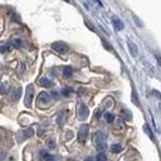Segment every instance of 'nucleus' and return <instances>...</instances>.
Masks as SVG:
<instances>
[{
	"label": "nucleus",
	"instance_id": "29",
	"mask_svg": "<svg viewBox=\"0 0 161 161\" xmlns=\"http://www.w3.org/2000/svg\"><path fill=\"white\" fill-rule=\"evenodd\" d=\"M84 161H96V159H94V158H92V156H89V158H87Z\"/></svg>",
	"mask_w": 161,
	"mask_h": 161
},
{
	"label": "nucleus",
	"instance_id": "7",
	"mask_svg": "<svg viewBox=\"0 0 161 161\" xmlns=\"http://www.w3.org/2000/svg\"><path fill=\"white\" fill-rule=\"evenodd\" d=\"M93 141H94V144H96V145L102 144V142H105V135H104V133H102V131H97V133L94 134Z\"/></svg>",
	"mask_w": 161,
	"mask_h": 161
},
{
	"label": "nucleus",
	"instance_id": "2",
	"mask_svg": "<svg viewBox=\"0 0 161 161\" xmlns=\"http://www.w3.org/2000/svg\"><path fill=\"white\" fill-rule=\"evenodd\" d=\"M88 130H89V126L87 124H82L80 128V131H78V141L80 142H84L87 140V136H88Z\"/></svg>",
	"mask_w": 161,
	"mask_h": 161
},
{
	"label": "nucleus",
	"instance_id": "17",
	"mask_svg": "<svg viewBox=\"0 0 161 161\" xmlns=\"http://www.w3.org/2000/svg\"><path fill=\"white\" fill-rule=\"evenodd\" d=\"M144 131L150 136V139H151V140H154V134H153V131L150 130V128H149V125H147V124H145V125H144Z\"/></svg>",
	"mask_w": 161,
	"mask_h": 161
},
{
	"label": "nucleus",
	"instance_id": "15",
	"mask_svg": "<svg viewBox=\"0 0 161 161\" xmlns=\"http://www.w3.org/2000/svg\"><path fill=\"white\" fill-rule=\"evenodd\" d=\"M63 75H64V77H72V75H73V69H72V67H64V69H63Z\"/></svg>",
	"mask_w": 161,
	"mask_h": 161
},
{
	"label": "nucleus",
	"instance_id": "16",
	"mask_svg": "<svg viewBox=\"0 0 161 161\" xmlns=\"http://www.w3.org/2000/svg\"><path fill=\"white\" fill-rule=\"evenodd\" d=\"M11 48H13V46L10 45V43H8V45H3L1 47H0V52H9V51H11Z\"/></svg>",
	"mask_w": 161,
	"mask_h": 161
},
{
	"label": "nucleus",
	"instance_id": "22",
	"mask_svg": "<svg viewBox=\"0 0 161 161\" xmlns=\"http://www.w3.org/2000/svg\"><path fill=\"white\" fill-rule=\"evenodd\" d=\"M96 147H97V150L98 151H103V150H105L107 149V144L105 142H102V144H98V145H96Z\"/></svg>",
	"mask_w": 161,
	"mask_h": 161
},
{
	"label": "nucleus",
	"instance_id": "23",
	"mask_svg": "<svg viewBox=\"0 0 161 161\" xmlns=\"http://www.w3.org/2000/svg\"><path fill=\"white\" fill-rule=\"evenodd\" d=\"M47 146H48L50 149H55V147H56L55 140H53V139H48V140H47Z\"/></svg>",
	"mask_w": 161,
	"mask_h": 161
},
{
	"label": "nucleus",
	"instance_id": "27",
	"mask_svg": "<svg viewBox=\"0 0 161 161\" xmlns=\"http://www.w3.org/2000/svg\"><path fill=\"white\" fill-rule=\"evenodd\" d=\"M134 20H136V21H138V25H139L140 27H141V26H142V24H141V22H140V20H139V19H138V18H136L135 15H134Z\"/></svg>",
	"mask_w": 161,
	"mask_h": 161
},
{
	"label": "nucleus",
	"instance_id": "21",
	"mask_svg": "<svg viewBox=\"0 0 161 161\" xmlns=\"http://www.w3.org/2000/svg\"><path fill=\"white\" fill-rule=\"evenodd\" d=\"M71 93H72V89L68 88V87H66V88L62 89V96H63V97H68Z\"/></svg>",
	"mask_w": 161,
	"mask_h": 161
},
{
	"label": "nucleus",
	"instance_id": "14",
	"mask_svg": "<svg viewBox=\"0 0 161 161\" xmlns=\"http://www.w3.org/2000/svg\"><path fill=\"white\" fill-rule=\"evenodd\" d=\"M11 46H14L16 48H21V47H24V41L20 40V39H15V40L13 41Z\"/></svg>",
	"mask_w": 161,
	"mask_h": 161
},
{
	"label": "nucleus",
	"instance_id": "12",
	"mask_svg": "<svg viewBox=\"0 0 161 161\" xmlns=\"http://www.w3.org/2000/svg\"><path fill=\"white\" fill-rule=\"evenodd\" d=\"M21 92H22L21 88L14 89V92H13V94H11V99H13V101H18V99L21 97Z\"/></svg>",
	"mask_w": 161,
	"mask_h": 161
},
{
	"label": "nucleus",
	"instance_id": "3",
	"mask_svg": "<svg viewBox=\"0 0 161 161\" xmlns=\"http://www.w3.org/2000/svg\"><path fill=\"white\" fill-rule=\"evenodd\" d=\"M39 104H40L41 107H45V105H48L51 102H52V97L48 94V93H45V92H42L40 93V96H39Z\"/></svg>",
	"mask_w": 161,
	"mask_h": 161
},
{
	"label": "nucleus",
	"instance_id": "18",
	"mask_svg": "<svg viewBox=\"0 0 161 161\" xmlns=\"http://www.w3.org/2000/svg\"><path fill=\"white\" fill-rule=\"evenodd\" d=\"M96 161H107V155L102 151V153H99V154L96 156Z\"/></svg>",
	"mask_w": 161,
	"mask_h": 161
},
{
	"label": "nucleus",
	"instance_id": "4",
	"mask_svg": "<svg viewBox=\"0 0 161 161\" xmlns=\"http://www.w3.org/2000/svg\"><path fill=\"white\" fill-rule=\"evenodd\" d=\"M52 48L58 53H66L68 51V46L64 42H60V41L58 42H53L52 43Z\"/></svg>",
	"mask_w": 161,
	"mask_h": 161
},
{
	"label": "nucleus",
	"instance_id": "30",
	"mask_svg": "<svg viewBox=\"0 0 161 161\" xmlns=\"http://www.w3.org/2000/svg\"><path fill=\"white\" fill-rule=\"evenodd\" d=\"M64 1H67V3H71V0H64Z\"/></svg>",
	"mask_w": 161,
	"mask_h": 161
},
{
	"label": "nucleus",
	"instance_id": "26",
	"mask_svg": "<svg viewBox=\"0 0 161 161\" xmlns=\"http://www.w3.org/2000/svg\"><path fill=\"white\" fill-rule=\"evenodd\" d=\"M84 24H86V25H87V26H88V27H89V29H91V30H92V31H93V30H94V29H93V26H92V25H91V22H89V21H84Z\"/></svg>",
	"mask_w": 161,
	"mask_h": 161
},
{
	"label": "nucleus",
	"instance_id": "5",
	"mask_svg": "<svg viewBox=\"0 0 161 161\" xmlns=\"http://www.w3.org/2000/svg\"><path fill=\"white\" fill-rule=\"evenodd\" d=\"M88 115H89V110H88L87 105L80 103V108H78V118H80V120H84V119L88 118Z\"/></svg>",
	"mask_w": 161,
	"mask_h": 161
},
{
	"label": "nucleus",
	"instance_id": "9",
	"mask_svg": "<svg viewBox=\"0 0 161 161\" xmlns=\"http://www.w3.org/2000/svg\"><path fill=\"white\" fill-rule=\"evenodd\" d=\"M39 83H40V86H42V87H52V80H48V78H46V77H42V78H40V80H39Z\"/></svg>",
	"mask_w": 161,
	"mask_h": 161
},
{
	"label": "nucleus",
	"instance_id": "24",
	"mask_svg": "<svg viewBox=\"0 0 161 161\" xmlns=\"http://www.w3.org/2000/svg\"><path fill=\"white\" fill-rule=\"evenodd\" d=\"M125 114H126V119L130 120V119H131V113H130L129 110H123V115H124V117H125Z\"/></svg>",
	"mask_w": 161,
	"mask_h": 161
},
{
	"label": "nucleus",
	"instance_id": "13",
	"mask_svg": "<svg viewBox=\"0 0 161 161\" xmlns=\"http://www.w3.org/2000/svg\"><path fill=\"white\" fill-rule=\"evenodd\" d=\"M121 150H123V146H121L120 144H113V145L110 146V151H112V153H114V154L120 153Z\"/></svg>",
	"mask_w": 161,
	"mask_h": 161
},
{
	"label": "nucleus",
	"instance_id": "6",
	"mask_svg": "<svg viewBox=\"0 0 161 161\" xmlns=\"http://www.w3.org/2000/svg\"><path fill=\"white\" fill-rule=\"evenodd\" d=\"M40 155H41V159H43V160H46V161H60V159H57V158L53 156V155H50V154H48L47 151H45V150H41Z\"/></svg>",
	"mask_w": 161,
	"mask_h": 161
},
{
	"label": "nucleus",
	"instance_id": "10",
	"mask_svg": "<svg viewBox=\"0 0 161 161\" xmlns=\"http://www.w3.org/2000/svg\"><path fill=\"white\" fill-rule=\"evenodd\" d=\"M128 47H129V51H130L131 56H136L138 55V48L131 41H128Z\"/></svg>",
	"mask_w": 161,
	"mask_h": 161
},
{
	"label": "nucleus",
	"instance_id": "25",
	"mask_svg": "<svg viewBox=\"0 0 161 161\" xmlns=\"http://www.w3.org/2000/svg\"><path fill=\"white\" fill-rule=\"evenodd\" d=\"M133 101L136 103V105H138V107H140V103H139L138 98H136V92H133Z\"/></svg>",
	"mask_w": 161,
	"mask_h": 161
},
{
	"label": "nucleus",
	"instance_id": "1",
	"mask_svg": "<svg viewBox=\"0 0 161 161\" xmlns=\"http://www.w3.org/2000/svg\"><path fill=\"white\" fill-rule=\"evenodd\" d=\"M34 93H35L34 86L32 84H29L26 87V94H25V105L27 108L31 107V103H32V99H34Z\"/></svg>",
	"mask_w": 161,
	"mask_h": 161
},
{
	"label": "nucleus",
	"instance_id": "8",
	"mask_svg": "<svg viewBox=\"0 0 161 161\" xmlns=\"http://www.w3.org/2000/svg\"><path fill=\"white\" fill-rule=\"evenodd\" d=\"M113 25H114V27H115L117 30H119V31L124 29V24H123V22L120 21V19H119V18H117V16H115V18H113Z\"/></svg>",
	"mask_w": 161,
	"mask_h": 161
},
{
	"label": "nucleus",
	"instance_id": "19",
	"mask_svg": "<svg viewBox=\"0 0 161 161\" xmlns=\"http://www.w3.org/2000/svg\"><path fill=\"white\" fill-rule=\"evenodd\" d=\"M0 93L1 94H6V93H9V86L6 84H0Z\"/></svg>",
	"mask_w": 161,
	"mask_h": 161
},
{
	"label": "nucleus",
	"instance_id": "31",
	"mask_svg": "<svg viewBox=\"0 0 161 161\" xmlns=\"http://www.w3.org/2000/svg\"><path fill=\"white\" fill-rule=\"evenodd\" d=\"M10 161H13V160H10Z\"/></svg>",
	"mask_w": 161,
	"mask_h": 161
},
{
	"label": "nucleus",
	"instance_id": "20",
	"mask_svg": "<svg viewBox=\"0 0 161 161\" xmlns=\"http://www.w3.org/2000/svg\"><path fill=\"white\" fill-rule=\"evenodd\" d=\"M104 118H105V120L108 121V123H113L114 119H115V118H114V115H113V114H110V113H105V114H104Z\"/></svg>",
	"mask_w": 161,
	"mask_h": 161
},
{
	"label": "nucleus",
	"instance_id": "28",
	"mask_svg": "<svg viewBox=\"0 0 161 161\" xmlns=\"http://www.w3.org/2000/svg\"><path fill=\"white\" fill-rule=\"evenodd\" d=\"M103 45H104V47H107L108 50H112V47H110V46H109V45H108L107 42H103Z\"/></svg>",
	"mask_w": 161,
	"mask_h": 161
},
{
	"label": "nucleus",
	"instance_id": "11",
	"mask_svg": "<svg viewBox=\"0 0 161 161\" xmlns=\"http://www.w3.org/2000/svg\"><path fill=\"white\" fill-rule=\"evenodd\" d=\"M20 134H22L24 136V139H29V138H31V136H34V129L32 128H29L27 130H24V131H21Z\"/></svg>",
	"mask_w": 161,
	"mask_h": 161
}]
</instances>
